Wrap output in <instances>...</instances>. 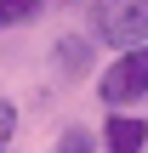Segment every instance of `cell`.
Segmentation results:
<instances>
[{
  "instance_id": "6da1fadb",
  "label": "cell",
  "mask_w": 148,
  "mask_h": 153,
  "mask_svg": "<svg viewBox=\"0 0 148 153\" xmlns=\"http://www.w3.org/2000/svg\"><path fill=\"white\" fill-rule=\"evenodd\" d=\"M91 28L97 40L131 51V45H148V0H97L91 6Z\"/></svg>"
},
{
  "instance_id": "7a4b0ae2",
  "label": "cell",
  "mask_w": 148,
  "mask_h": 153,
  "mask_svg": "<svg viewBox=\"0 0 148 153\" xmlns=\"http://www.w3.org/2000/svg\"><path fill=\"white\" fill-rule=\"evenodd\" d=\"M103 102L108 108H125V102H137L148 97V45H131V51H120V62L103 74Z\"/></svg>"
},
{
  "instance_id": "3957f363",
  "label": "cell",
  "mask_w": 148,
  "mask_h": 153,
  "mask_svg": "<svg viewBox=\"0 0 148 153\" xmlns=\"http://www.w3.org/2000/svg\"><path fill=\"white\" fill-rule=\"evenodd\" d=\"M103 148L108 153H148V125L137 114H108L103 119Z\"/></svg>"
},
{
  "instance_id": "277c9868",
  "label": "cell",
  "mask_w": 148,
  "mask_h": 153,
  "mask_svg": "<svg viewBox=\"0 0 148 153\" xmlns=\"http://www.w3.org/2000/svg\"><path fill=\"white\" fill-rule=\"evenodd\" d=\"M40 11V0H0V28H11V23H29Z\"/></svg>"
},
{
  "instance_id": "5b68a950",
  "label": "cell",
  "mask_w": 148,
  "mask_h": 153,
  "mask_svg": "<svg viewBox=\"0 0 148 153\" xmlns=\"http://www.w3.org/2000/svg\"><path fill=\"white\" fill-rule=\"evenodd\" d=\"M51 153H91V136H86V131H68V136H63Z\"/></svg>"
},
{
  "instance_id": "8992f818",
  "label": "cell",
  "mask_w": 148,
  "mask_h": 153,
  "mask_svg": "<svg viewBox=\"0 0 148 153\" xmlns=\"http://www.w3.org/2000/svg\"><path fill=\"white\" fill-rule=\"evenodd\" d=\"M11 125H17V108L0 97V153H6V142H11Z\"/></svg>"
},
{
  "instance_id": "52a82bcc",
  "label": "cell",
  "mask_w": 148,
  "mask_h": 153,
  "mask_svg": "<svg viewBox=\"0 0 148 153\" xmlns=\"http://www.w3.org/2000/svg\"><path fill=\"white\" fill-rule=\"evenodd\" d=\"M86 57H91V51H86V45H74V40H68V45H63V62H68V68H86Z\"/></svg>"
}]
</instances>
